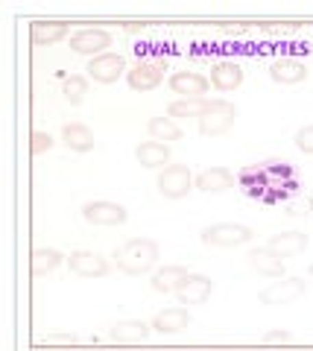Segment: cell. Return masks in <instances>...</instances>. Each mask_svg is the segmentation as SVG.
I'll list each match as a JSON object with an SVG mask.
<instances>
[{"mask_svg":"<svg viewBox=\"0 0 313 351\" xmlns=\"http://www.w3.org/2000/svg\"><path fill=\"white\" fill-rule=\"evenodd\" d=\"M240 184L252 199L261 202H281L296 193V176L290 164H264V167H246L240 173Z\"/></svg>","mask_w":313,"mask_h":351,"instance_id":"6da1fadb","label":"cell"},{"mask_svg":"<svg viewBox=\"0 0 313 351\" xmlns=\"http://www.w3.org/2000/svg\"><path fill=\"white\" fill-rule=\"evenodd\" d=\"M117 269H123L126 276H141V272H149L158 261V246L153 240H129L123 249H117Z\"/></svg>","mask_w":313,"mask_h":351,"instance_id":"7a4b0ae2","label":"cell"},{"mask_svg":"<svg viewBox=\"0 0 313 351\" xmlns=\"http://www.w3.org/2000/svg\"><path fill=\"white\" fill-rule=\"evenodd\" d=\"M164 71H167V59H138L132 68L126 73V82L132 91H153V88L164 80Z\"/></svg>","mask_w":313,"mask_h":351,"instance_id":"3957f363","label":"cell"},{"mask_svg":"<svg viewBox=\"0 0 313 351\" xmlns=\"http://www.w3.org/2000/svg\"><path fill=\"white\" fill-rule=\"evenodd\" d=\"M249 240H252V228L240 226V223H217V226H211L202 232V243L223 246V249L243 246V243H249Z\"/></svg>","mask_w":313,"mask_h":351,"instance_id":"277c9868","label":"cell"},{"mask_svg":"<svg viewBox=\"0 0 313 351\" xmlns=\"http://www.w3.org/2000/svg\"><path fill=\"white\" fill-rule=\"evenodd\" d=\"M190 188H193V176L185 164H170L158 176V191L167 199H181V196H188Z\"/></svg>","mask_w":313,"mask_h":351,"instance_id":"5b68a950","label":"cell"},{"mask_svg":"<svg viewBox=\"0 0 313 351\" xmlns=\"http://www.w3.org/2000/svg\"><path fill=\"white\" fill-rule=\"evenodd\" d=\"M123 73H129L126 71V59L117 56V53H103V56L91 59V64H88V76L94 82H100V85H112V82L121 80Z\"/></svg>","mask_w":313,"mask_h":351,"instance_id":"8992f818","label":"cell"},{"mask_svg":"<svg viewBox=\"0 0 313 351\" xmlns=\"http://www.w3.org/2000/svg\"><path fill=\"white\" fill-rule=\"evenodd\" d=\"M234 106L231 103H225V100H220V106L214 108L211 114H205V117H199V132L202 135H211V138H217V135H225L231 126H234Z\"/></svg>","mask_w":313,"mask_h":351,"instance_id":"52a82bcc","label":"cell"},{"mask_svg":"<svg viewBox=\"0 0 313 351\" xmlns=\"http://www.w3.org/2000/svg\"><path fill=\"white\" fill-rule=\"evenodd\" d=\"M82 217L94 226H123L126 223V208L114 202H88L82 208Z\"/></svg>","mask_w":313,"mask_h":351,"instance_id":"ba28073f","label":"cell"},{"mask_svg":"<svg viewBox=\"0 0 313 351\" xmlns=\"http://www.w3.org/2000/svg\"><path fill=\"white\" fill-rule=\"evenodd\" d=\"M170 88H173V94H181L185 100H202L205 91H208V80H205L202 73L181 71V73L170 76Z\"/></svg>","mask_w":313,"mask_h":351,"instance_id":"9c48e42d","label":"cell"},{"mask_svg":"<svg viewBox=\"0 0 313 351\" xmlns=\"http://www.w3.org/2000/svg\"><path fill=\"white\" fill-rule=\"evenodd\" d=\"M71 269L82 278H103L109 272V261L97 252H73L71 255Z\"/></svg>","mask_w":313,"mask_h":351,"instance_id":"30bf717a","label":"cell"},{"mask_svg":"<svg viewBox=\"0 0 313 351\" xmlns=\"http://www.w3.org/2000/svg\"><path fill=\"white\" fill-rule=\"evenodd\" d=\"M112 44V36L105 29H79L77 36H71V50H77V53H85V56H94V53H100L103 56V50Z\"/></svg>","mask_w":313,"mask_h":351,"instance_id":"8fae6325","label":"cell"},{"mask_svg":"<svg viewBox=\"0 0 313 351\" xmlns=\"http://www.w3.org/2000/svg\"><path fill=\"white\" fill-rule=\"evenodd\" d=\"M197 188H199L202 193H223V191L234 188V176H231V170H225V167L202 170V173L197 176Z\"/></svg>","mask_w":313,"mask_h":351,"instance_id":"7c38bea8","label":"cell"},{"mask_svg":"<svg viewBox=\"0 0 313 351\" xmlns=\"http://www.w3.org/2000/svg\"><path fill=\"white\" fill-rule=\"evenodd\" d=\"M240 82H243V71L237 62H220L211 68V85L217 91H234V88H240Z\"/></svg>","mask_w":313,"mask_h":351,"instance_id":"4fadbf2b","label":"cell"},{"mask_svg":"<svg viewBox=\"0 0 313 351\" xmlns=\"http://www.w3.org/2000/svg\"><path fill=\"white\" fill-rule=\"evenodd\" d=\"M305 246H308V237H305V234L290 232V234H278V237H273L264 249H266V252H273L275 258H293V255H299V252H305Z\"/></svg>","mask_w":313,"mask_h":351,"instance_id":"5bb4252c","label":"cell"},{"mask_svg":"<svg viewBox=\"0 0 313 351\" xmlns=\"http://www.w3.org/2000/svg\"><path fill=\"white\" fill-rule=\"evenodd\" d=\"M269 76H273L275 82H281V85H299V82L308 80V71H305V64H301L299 59H278L273 64V71H269Z\"/></svg>","mask_w":313,"mask_h":351,"instance_id":"9a60e30c","label":"cell"},{"mask_svg":"<svg viewBox=\"0 0 313 351\" xmlns=\"http://www.w3.org/2000/svg\"><path fill=\"white\" fill-rule=\"evenodd\" d=\"M305 293V281H299V278H290V281H275L273 287H266L261 293V299L266 304H284L290 299H296V295Z\"/></svg>","mask_w":313,"mask_h":351,"instance_id":"2e32d148","label":"cell"},{"mask_svg":"<svg viewBox=\"0 0 313 351\" xmlns=\"http://www.w3.org/2000/svg\"><path fill=\"white\" fill-rule=\"evenodd\" d=\"M208 295H211V281L205 278V276H190V278L179 287L176 299H179L181 304H202L205 299H208Z\"/></svg>","mask_w":313,"mask_h":351,"instance_id":"e0dca14e","label":"cell"},{"mask_svg":"<svg viewBox=\"0 0 313 351\" xmlns=\"http://www.w3.org/2000/svg\"><path fill=\"white\" fill-rule=\"evenodd\" d=\"M188 325H190V313L185 307H170V311L158 313L155 322H153V328L158 334H179V331H185Z\"/></svg>","mask_w":313,"mask_h":351,"instance_id":"ac0fdd59","label":"cell"},{"mask_svg":"<svg viewBox=\"0 0 313 351\" xmlns=\"http://www.w3.org/2000/svg\"><path fill=\"white\" fill-rule=\"evenodd\" d=\"M220 106V100H179V103H173L170 108H167V114L170 117H205V114H211L214 108Z\"/></svg>","mask_w":313,"mask_h":351,"instance_id":"d6986e66","label":"cell"},{"mask_svg":"<svg viewBox=\"0 0 313 351\" xmlns=\"http://www.w3.org/2000/svg\"><path fill=\"white\" fill-rule=\"evenodd\" d=\"M188 278H190L188 269H181V267H164L161 272H155V276H153V287L158 293H179V287Z\"/></svg>","mask_w":313,"mask_h":351,"instance_id":"ffe728a7","label":"cell"},{"mask_svg":"<svg viewBox=\"0 0 313 351\" xmlns=\"http://www.w3.org/2000/svg\"><path fill=\"white\" fill-rule=\"evenodd\" d=\"M135 156L144 167H164V164L170 161V147L158 144V141H147V144H141L135 149Z\"/></svg>","mask_w":313,"mask_h":351,"instance_id":"44dd1931","label":"cell"},{"mask_svg":"<svg viewBox=\"0 0 313 351\" xmlns=\"http://www.w3.org/2000/svg\"><path fill=\"white\" fill-rule=\"evenodd\" d=\"M62 138H64V144H68V149H73V152H88V149H94V135H91V129L82 126V123L64 126Z\"/></svg>","mask_w":313,"mask_h":351,"instance_id":"7402d4cb","label":"cell"},{"mask_svg":"<svg viewBox=\"0 0 313 351\" xmlns=\"http://www.w3.org/2000/svg\"><path fill=\"white\" fill-rule=\"evenodd\" d=\"M249 263L258 272H264L266 278H281V272H284L281 258H275L273 252H266V249H255L249 255Z\"/></svg>","mask_w":313,"mask_h":351,"instance_id":"603a6c76","label":"cell"},{"mask_svg":"<svg viewBox=\"0 0 313 351\" xmlns=\"http://www.w3.org/2000/svg\"><path fill=\"white\" fill-rule=\"evenodd\" d=\"M147 334H149V328L144 322H117L112 328L114 343H144Z\"/></svg>","mask_w":313,"mask_h":351,"instance_id":"cb8c5ba5","label":"cell"},{"mask_svg":"<svg viewBox=\"0 0 313 351\" xmlns=\"http://www.w3.org/2000/svg\"><path fill=\"white\" fill-rule=\"evenodd\" d=\"M149 135H153V141H179L181 138V129L173 123V117H153L149 120Z\"/></svg>","mask_w":313,"mask_h":351,"instance_id":"d4e9b609","label":"cell"},{"mask_svg":"<svg viewBox=\"0 0 313 351\" xmlns=\"http://www.w3.org/2000/svg\"><path fill=\"white\" fill-rule=\"evenodd\" d=\"M59 261H62V255L56 249H38L36 255H32V272L36 276H45V272H53L59 267Z\"/></svg>","mask_w":313,"mask_h":351,"instance_id":"484cf974","label":"cell"},{"mask_svg":"<svg viewBox=\"0 0 313 351\" xmlns=\"http://www.w3.org/2000/svg\"><path fill=\"white\" fill-rule=\"evenodd\" d=\"M64 29L62 24H32V41L36 44H53V41H59L64 36Z\"/></svg>","mask_w":313,"mask_h":351,"instance_id":"4316f807","label":"cell"},{"mask_svg":"<svg viewBox=\"0 0 313 351\" xmlns=\"http://www.w3.org/2000/svg\"><path fill=\"white\" fill-rule=\"evenodd\" d=\"M64 100L71 106H79L85 100V94H88V82L82 80V76H71V80H64Z\"/></svg>","mask_w":313,"mask_h":351,"instance_id":"83f0119b","label":"cell"},{"mask_svg":"<svg viewBox=\"0 0 313 351\" xmlns=\"http://www.w3.org/2000/svg\"><path fill=\"white\" fill-rule=\"evenodd\" d=\"M296 147L301 152H308V156H313V126H305L296 132Z\"/></svg>","mask_w":313,"mask_h":351,"instance_id":"f1b7e54d","label":"cell"},{"mask_svg":"<svg viewBox=\"0 0 313 351\" xmlns=\"http://www.w3.org/2000/svg\"><path fill=\"white\" fill-rule=\"evenodd\" d=\"M32 141H36V144H32V149L36 152H41V149H50V135H41V132H36V135H32Z\"/></svg>","mask_w":313,"mask_h":351,"instance_id":"f546056e","label":"cell"},{"mask_svg":"<svg viewBox=\"0 0 313 351\" xmlns=\"http://www.w3.org/2000/svg\"><path fill=\"white\" fill-rule=\"evenodd\" d=\"M266 339H290L287 334H266Z\"/></svg>","mask_w":313,"mask_h":351,"instance_id":"4dcf8cb0","label":"cell"}]
</instances>
